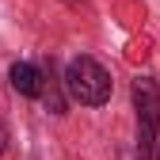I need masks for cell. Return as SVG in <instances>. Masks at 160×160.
I'll return each mask as SVG.
<instances>
[{
	"label": "cell",
	"mask_w": 160,
	"mask_h": 160,
	"mask_svg": "<svg viewBox=\"0 0 160 160\" xmlns=\"http://www.w3.org/2000/svg\"><path fill=\"white\" fill-rule=\"evenodd\" d=\"M61 84H65L69 99H76L80 107H103L111 99V72L99 65L95 57H88V53H80V57L69 61Z\"/></svg>",
	"instance_id": "1"
},
{
	"label": "cell",
	"mask_w": 160,
	"mask_h": 160,
	"mask_svg": "<svg viewBox=\"0 0 160 160\" xmlns=\"http://www.w3.org/2000/svg\"><path fill=\"white\" fill-rule=\"evenodd\" d=\"M4 149H8V126L0 122V156H4Z\"/></svg>",
	"instance_id": "6"
},
{
	"label": "cell",
	"mask_w": 160,
	"mask_h": 160,
	"mask_svg": "<svg viewBox=\"0 0 160 160\" xmlns=\"http://www.w3.org/2000/svg\"><path fill=\"white\" fill-rule=\"evenodd\" d=\"M137 149H141V160H160V130H156V137L149 145H137Z\"/></svg>",
	"instance_id": "5"
},
{
	"label": "cell",
	"mask_w": 160,
	"mask_h": 160,
	"mask_svg": "<svg viewBox=\"0 0 160 160\" xmlns=\"http://www.w3.org/2000/svg\"><path fill=\"white\" fill-rule=\"evenodd\" d=\"M133 111H137V145H149L160 130V88H156V80H149V76L133 80Z\"/></svg>",
	"instance_id": "2"
},
{
	"label": "cell",
	"mask_w": 160,
	"mask_h": 160,
	"mask_svg": "<svg viewBox=\"0 0 160 160\" xmlns=\"http://www.w3.org/2000/svg\"><path fill=\"white\" fill-rule=\"evenodd\" d=\"M38 95H42V103L53 111V114H65V99H61V84H57V76H53V69L42 76V92H38Z\"/></svg>",
	"instance_id": "4"
},
{
	"label": "cell",
	"mask_w": 160,
	"mask_h": 160,
	"mask_svg": "<svg viewBox=\"0 0 160 160\" xmlns=\"http://www.w3.org/2000/svg\"><path fill=\"white\" fill-rule=\"evenodd\" d=\"M42 69H38V65H31V61H15L12 65V72H8V80H12V88L19 92V95H38V92H42Z\"/></svg>",
	"instance_id": "3"
}]
</instances>
